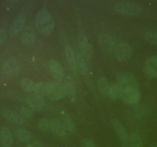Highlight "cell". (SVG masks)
<instances>
[{
  "label": "cell",
  "instance_id": "1",
  "mask_svg": "<svg viewBox=\"0 0 157 147\" xmlns=\"http://www.w3.org/2000/svg\"><path fill=\"white\" fill-rule=\"evenodd\" d=\"M35 26L38 32L44 36H48L55 28V21L50 12L46 9L38 11L35 18Z\"/></svg>",
  "mask_w": 157,
  "mask_h": 147
},
{
  "label": "cell",
  "instance_id": "2",
  "mask_svg": "<svg viewBox=\"0 0 157 147\" xmlns=\"http://www.w3.org/2000/svg\"><path fill=\"white\" fill-rule=\"evenodd\" d=\"M117 13L124 16H138L143 12L140 5L131 2H120L114 6Z\"/></svg>",
  "mask_w": 157,
  "mask_h": 147
},
{
  "label": "cell",
  "instance_id": "3",
  "mask_svg": "<svg viewBox=\"0 0 157 147\" xmlns=\"http://www.w3.org/2000/svg\"><path fill=\"white\" fill-rule=\"evenodd\" d=\"M80 55L88 62L93 55V45L89 37L84 32H80L78 37Z\"/></svg>",
  "mask_w": 157,
  "mask_h": 147
},
{
  "label": "cell",
  "instance_id": "4",
  "mask_svg": "<svg viewBox=\"0 0 157 147\" xmlns=\"http://www.w3.org/2000/svg\"><path fill=\"white\" fill-rule=\"evenodd\" d=\"M113 55L117 60L121 61H127L131 58L133 51L131 47L125 42L117 43L113 51Z\"/></svg>",
  "mask_w": 157,
  "mask_h": 147
},
{
  "label": "cell",
  "instance_id": "5",
  "mask_svg": "<svg viewBox=\"0 0 157 147\" xmlns=\"http://www.w3.org/2000/svg\"><path fill=\"white\" fill-rule=\"evenodd\" d=\"M117 84L123 90L139 89L137 80L133 75L129 73H121L117 77Z\"/></svg>",
  "mask_w": 157,
  "mask_h": 147
},
{
  "label": "cell",
  "instance_id": "6",
  "mask_svg": "<svg viewBox=\"0 0 157 147\" xmlns=\"http://www.w3.org/2000/svg\"><path fill=\"white\" fill-rule=\"evenodd\" d=\"M26 21V15L23 12L18 14L12 22L11 23L10 28H9V35L11 37H15L19 33H21L24 28V25Z\"/></svg>",
  "mask_w": 157,
  "mask_h": 147
},
{
  "label": "cell",
  "instance_id": "7",
  "mask_svg": "<svg viewBox=\"0 0 157 147\" xmlns=\"http://www.w3.org/2000/svg\"><path fill=\"white\" fill-rule=\"evenodd\" d=\"M46 96L51 100H59L65 96V92L61 82L56 81L50 82V88Z\"/></svg>",
  "mask_w": 157,
  "mask_h": 147
},
{
  "label": "cell",
  "instance_id": "8",
  "mask_svg": "<svg viewBox=\"0 0 157 147\" xmlns=\"http://www.w3.org/2000/svg\"><path fill=\"white\" fill-rule=\"evenodd\" d=\"M63 87H64L65 96L71 101H73L76 96V87L73 78L70 75H64V78L61 81Z\"/></svg>",
  "mask_w": 157,
  "mask_h": 147
},
{
  "label": "cell",
  "instance_id": "9",
  "mask_svg": "<svg viewBox=\"0 0 157 147\" xmlns=\"http://www.w3.org/2000/svg\"><path fill=\"white\" fill-rule=\"evenodd\" d=\"M36 28L32 24H29L23 29L20 35V40L24 44H32L36 40Z\"/></svg>",
  "mask_w": 157,
  "mask_h": 147
},
{
  "label": "cell",
  "instance_id": "10",
  "mask_svg": "<svg viewBox=\"0 0 157 147\" xmlns=\"http://www.w3.org/2000/svg\"><path fill=\"white\" fill-rule=\"evenodd\" d=\"M2 71L9 77H14L20 71V65L18 61L14 58H9L4 61L2 64Z\"/></svg>",
  "mask_w": 157,
  "mask_h": 147
},
{
  "label": "cell",
  "instance_id": "11",
  "mask_svg": "<svg viewBox=\"0 0 157 147\" xmlns=\"http://www.w3.org/2000/svg\"><path fill=\"white\" fill-rule=\"evenodd\" d=\"M121 99H122L124 102L128 104H136L139 102L140 99V92L139 89L123 90Z\"/></svg>",
  "mask_w": 157,
  "mask_h": 147
},
{
  "label": "cell",
  "instance_id": "12",
  "mask_svg": "<svg viewBox=\"0 0 157 147\" xmlns=\"http://www.w3.org/2000/svg\"><path fill=\"white\" fill-rule=\"evenodd\" d=\"M144 72L149 77H157V55H152L146 60Z\"/></svg>",
  "mask_w": 157,
  "mask_h": 147
},
{
  "label": "cell",
  "instance_id": "13",
  "mask_svg": "<svg viewBox=\"0 0 157 147\" xmlns=\"http://www.w3.org/2000/svg\"><path fill=\"white\" fill-rule=\"evenodd\" d=\"M48 70L51 75L55 79V81L61 82L65 74H64V70H63L61 64L55 60H51L48 62Z\"/></svg>",
  "mask_w": 157,
  "mask_h": 147
},
{
  "label": "cell",
  "instance_id": "14",
  "mask_svg": "<svg viewBox=\"0 0 157 147\" xmlns=\"http://www.w3.org/2000/svg\"><path fill=\"white\" fill-rule=\"evenodd\" d=\"M25 101L29 107H30L32 110H38V111L42 110L45 105V103H44L42 96L35 94V93H32V94L28 96Z\"/></svg>",
  "mask_w": 157,
  "mask_h": 147
},
{
  "label": "cell",
  "instance_id": "15",
  "mask_svg": "<svg viewBox=\"0 0 157 147\" xmlns=\"http://www.w3.org/2000/svg\"><path fill=\"white\" fill-rule=\"evenodd\" d=\"M2 114L6 120L15 125H21L25 120L19 113L11 109H5L2 112Z\"/></svg>",
  "mask_w": 157,
  "mask_h": 147
},
{
  "label": "cell",
  "instance_id": "16",
  "mask_svg": "<svg viewBox=\"0 0 157 147\" xmlns=\"http://www.w3.org/2000/svg\"><path fill=\"white\" fill-rule=\"evenodd\" d=\"M99 43L101 48L104 51L111 52V53H113L117 45L115 40L110 35H107V34H103L99 37Z\"/></svg>",
  "mask_w": 157,
  "mask_h": 147
},
{
  "label": "cell",
  "instance_id": "17",
  "mask_svg": "<svg viewBox=\"0 0 157 147\" xmlns=\"http://www.w3.org/2000/svg\"><path fill=\"white\" fill-rule=\"evenodd\" d=\"M112 127L114 130V131L116 132L117 136H119V138L121 139V141L126 142H129V139H130V136L128 135L127 130L124 127V126L121 123V121L118 120L117 119H113L111 122Z\"/></svg>",
  "mask_w": 157,
  "mask_h": 147
},
{
  "label": "cell",
  "instance_id": "18",
  "mask_svg": "<svg viewBox=\"0 0 157 147\" xmlns=\"http://www.w3.org/2000/svg\"><path fill=\"white\" fill-rule=\"evenodd\" d=\"M0 141L4 147H12L14 142V136L10 129L7 126L2 127L0 130Z\"/></svg>",
  "mask_w": 157,
  "mask_h": 147
},
{
  "label": "cell",
  "instance_id": "19",
  "mask_svg": "<svg viewBox=\"0 0 157 147\" xmlns=\"http://www.w3.org/2000/svg\"><path fill=\"white\" fill-rule=\"evenodd\" d=\"M51 131L53 132L56 136L59 137H64L67 136V131L63 125L61 119L57 118L51 119Z\"/></svg>",
  "mask_w": 157,
  "mask_h": 147
},
{
  "label": "cell",
  "instance_id": "20",
  "mask_svg": "<svg viewBox=\"0 0 157 147\" xmlns=\"http://www.w3.org/2000/svg\"><path fill=\"white\" fill-rule=\"evenodd\" d=\"M64 55H65L66 60H67L69 67H71L72 70L76 71L77 55H78V53H76L70 45H66L64 47Z\"/></svg>",
  "mask_w": 157,
  "mask_h": 147
},
{
  "label": "cell",
  "instance_id": "21",
  "mask_svg": "<svg viewBox=\"0 0 157 147\" xmlns=\"http://www.w3.org/2000/svg\"><path fill=\"white\" fill-rule=\"evenodd\" d=\"M98 87L99 93L101 95L104 97H109L110 96V83L107 81V78L104 76H101L98 79Z\"/></svg>",
  "mask_w": 157,
  "mask_h": 147
},
{
  "label": "cell",
  "instance_id": "22",
  "mask_svg": "<svg viewBox=\"0 0 157 147\" xmlns=\"http://www.w3.org/2000/svg\"><path fill=\"white\" fill-rule=\"evenodd\" d=\"M82 75H86L88 72V66L87 61L78 53L77 55V62H76V71Z\"/></svg>",
  "mask_w": 157,
  "mask_h": 147
},
{
  "label": "cell",
  "instance_id": "23",
  "mask_svg": "<svg viewBox=\"0 0 157 147\" xmlns=\"http://www.w3.org/2000/svg\"><path fill=\"white\" fill-rule=\"evenodd\" d=\"M17 137L21 142H29L32 139V135L30 131L23 127H18L16 130Z\"/></svg>",
  "mask_w": 157,
  "mask_h": 147
},
{
  "label": "cell",
  "instance_id": "24",
  "mask_svg": "<svg viewBox=\"0 0 157 147\" xmlns=\"http://www.w3.org/2000/svg\"><path fill=\"white\" fill-rule=\"evenodd\" d=\"M61 120V122H62L64 126L65 127L67 133H75V132H76V126H75L73 120H72L70 118V116H67L66 113H63Z\"/></svg>",
  "mask_w": 157,
  "mask_h": 147
},
{
  "label": "cell",
  "instance_id": "25",
  "mask_svg": "<svg viewBox=\"0 0 157 147\" xmlns=\"http://www.w3.org/2000/svg\"><path fill=\"white\" fill-rule=\"evenodd\" d=\"M49 88H50V82H46V81L38 82L36 83V87H35V90L34 93L41 96H47Z\"/></svg>",
  "mask_w": 157,
  "mask_h": 147
},
{
  "label": "cell",
  "instance_id": "26",
  "mask_svg": "<svg viewBox=\"0 0 157 147\" xmlns=\"http://www.w3.org/2000/svg\"><path fill=\"white\" fill-rule=\"evenodd\" d=\"M123 90L121 86L117 83H110V96L113 100L121 99L122 95Z\"/></svg>",
  "mask_w": 157,
  "mask_h": 147
},
{
  "label": "cell",
  "instance_id": "27",
  "mask_svg": "<svg viewBox=\"0 0 157 147\" xmlns=\"http://www.w3.org/2000/svg\"><path fill=\"white\" fill-rule=\"evenodd\" d=\"M21 87L24 90L27 92H32L35 93V87H36V83L33 81L32 80L29 79V78H24L20 82Z\"/></svg>",
  "mask_w": 157,
  "mask_h": 147
},
{
  "label": "cell",
  "instance_id": "28",
  "mask_svg": "<svg viewBox=\"0 0 157 147\" xmlns=\"http://www.w3.org/2000/svg\"><path fill=\"white\" fill-rule=\"evenodd\" d=\"M129 147H143L142 139L140 137V136L136 133H131L130 135V139H129Z\"/></svg>",
  "mask_w": 157,
  "mask_h": 147
},
{
  "label": "cell",
  "instance_id": "29",
  "mask_svg": "<svg viewBox=\"0 0 157 147\" xmlns=\"http://www.w3.org/2000/svg\"><path fill=\"white\" fill-rule=\"evenodd\" d=\"M144 38L146 41L150 43V44L157 46V32L156 31H152L148 32L144 34Z\"/></svg>",
  "mask_w": 157,
  "mask_h": 147
},
{
  "label": "cell",
  "instance_id": "30",
  "mask_svg": "<svg viewBox=\"0 0 157 147\" xmlns=\"http://www.w3.org/2000/svg\"><path fill=\"white\" fill-rule=\"evenodd\" d=\"M38 126L42 131H51V119L41 118L38 121Z\"/></svg>",
  "mask_w": 157,
  "mask_h": 147
},
{
  "label": "cell",
  "instance_id": "31",
  "mask_svg": "<svg viewBox=\"0 0 157 147\" xmlns=\"http://www.w3.org/2000/svg\"><path fill=\"white\" fill-rule=\"evenodd\" d=\"M19 113L25 119H30L33 118L34 112L33 110L28 107H22L20 109Z\"/></svg>",
  "mask_w": 157,
  "mask_h": 147
},
{
  "label": "cell",
  "instance_id": "32",
  "mask_svg": "<svg viewBox=\"0 0 157 147\" xmlns=\"http://www.w3.org/2000/svg\"><path fill=\"white\" fill-rule=\"evenodd\" d=\"M81 146L82 147H98L97 144L95 143L93 139L90 138H84L81 142Z\"/></svg>",
  "mask_w": 157,
  "mask_h": 147
},
{
  "label": "cell",
  "instance_id": "33",
  "mask_svg": "<svg viewBox=\"0 0 157 147\" xmlns=\"http://www.w3.org/2000/svg\"><path fill=\"white\" fill-rule=\"evenodd\" d=\"M6 39V29L3 28H0V45L5 42Z\"/></svg>",
  "mask_w": 157,
  "mask_h": 147
},
{
  "label": "cell",
  "instance_id": "34",
  "mask_svg": "<svg viewBox=\"0 0 157 147\" xmlns=\"http://www.w3.org/2000/svg\"><path fill=\"white\" fill-rule=\"evenodd\" d=\"M29 147H44L42 144L39 142H35L32 145H29Z\"/></svg>",
  "mask_w": 157,
  "mask_h": 147
},
{
  "label": "cell",
  "instance_id": "35",
  "mask_svg": "<svg viewBox=\"0 0 157 147\" xmlns=\"http://www.w3.org/2000/svg\"><path fill=\"white\" fill-rule=\"evenodd\" d=\"M156 147H157V143H156Z\"/></svg>",
  "mask_w": 157,
  "mask_h": 147
},
{
  "label": "cell",
  "instance_id": "36",
  "mask_svg": "<svg viewBox=\"0 0 157 147\" xmlns=\"http://www.w3.org/2000/svg\"><path fill=\"white\" fill-rule=\"evenodd\" d=\"M124 147H125V146H124Z\"/></svg>",
  "mask_w": 157,
  "mask_h": 147
}]
</instances>
